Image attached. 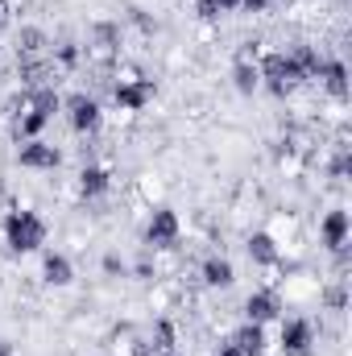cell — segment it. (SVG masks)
<instances>
[{
	"label": "cell",
	"instance_id": "obj_24",
	"mask_svg": "<svg viewBox=\"0 0 352 356\" xmlns=\"http://www.w3.org/2000/svg\"><path fill=\"white\" fill-rule=\"evenodd\" d=\"M166 356H182V353H166Z\"/></svg>",
	"mask_w": 352,
	"mask_h": 356
},
{
	"label": "cell",
	"instance_id": "obj_7",
	"mask_svg": "<svg viewBox=\"0 0 352 356\" xmlns=\"http://www.w3.org/2000/svg\"><path fill=\"white\" fill-rule=\"evenodd\" d=\"M154 95H158V83L145 79V75H129V79H120V83L112 88V99H116L120 112H145V104H150Z\"/></svg>",
	"mask_w": 352,
	"mask_h": 356
},
{
	"label": "cell",
	"instance_id": "obj_16",
	"mask_svg": "<svg viewBox=\"0 0 352 356\" xmlns=\"http://www.w3.org/2000/svg\"><path fill=\"white\" fill-rule=\"evenodd\" d=\"M232 88L241 91V95H253V91L262 88V75H257V63L253 58H237L232 63Z\"/></svg>",
	"mask_w": 352,
	"mask_h": 356
},
{
	"label": "cell",
	"instance_id": "obj_5",
	"mask_svg": "<svg viewBox=\"0 0 352 356\" xmlns=\"http://www.w3.org/2000/svg\"><path fill=\"white\" fill-rule=\"evenodd\" d=\"M178 236H182V220H178L175 207H154L150 220H145V245L150 249H175Z\"/></svg>",
	"mask_w": 352,
	"mask_h": 356
},
{
	"label": "cell",
	"instance_id": "obj_19",
	"mask_svg": "<svg viewBox=\"0 0 352 356\" xmlns=\"http://www.w3.org/2000/svg\"><path fill=\"white\" fill-rule=\"evenodd\" d=\"M195 13H199V21H216V17H220L216 0H195Z\"/></svg>",
	"mask_w": 352,
	"mask_h": 356
},
{
	"label": "cell",
	"instance_id": "obj_14",
	"mask_svg": "<svg viewBox=\"0 0 352 356\" xmlns=\"http://www.w3.org/2000/svg\"><path fill=\"white\" fill-rule=\"evenodd\" d=\"M42 282L46 286H71L75 282V266H71V257L67 253H42Z\"/></svg>",
	"mask_w": 352,
	"mask_h": 356
},
{
	"label": "cell",
	"instance_id": "obj_8",
	"mask_svg": "<svg viewBox=\"0 0 352 356\" xmlns=\"http://www.w3.org/2000/svg\"><path fill=\"white\" fill-rule=\"evenodd\" d=\"M17 162H21V170H38V175H54L58 166H63V154L50 145V141H42V137H33V141H21V149H17Z\"/></svg>",
	"mask_w": 352,
	"mask_h": 356
},
{
	"label": "cell",
	"instance_id": "obj_2",
	"mask_svg": "<svg viewBox=\"0 0 352 356\" xmlns=\"http://www.w3.org/2000/svg\"><path fill=\"white\" fill-rule=\"evenodd\" d=\"M257 75H262V88L273 91V95H290L307 83V71H303L294 50H269L257 63Z\"/></svg>",
	"mask_w": 352,
	"mask_h": 356
},
{
	"label": "cell",
	"instance_id": "obj_12",
	"mask_svg": "<svg viewBox=\"0 0 352 356\" xmlns=\"http://www.w3.org/2000/svg\"><path fill=\"white\" fill-rule=\"evenodd\" d=\"M245 253H249V261H253V266H262V269H273L278 261H282V249H278L273 232H249Z\"/></svg>",
	"mask_w": 352,
	"mask_h": 356
},
{
	"label": "cell",
	"instance_id": "obj_22",
	"mask_svg": "<svg viewBox=\"0 0 352 356\" xmlns=\"http://www.w3.org/2000/svg\"><path fill=\"white\" fill-rule=\"evenodd\" d=\"M216 356H249V353H245V348H237V344L228 340V344H224V348H220V353H216Z\"/></svg>",
	"mask_w": 352,
	"mask_h": 356
},
{
	"label": "cell",
	"instance_id": "obj_9",
	"mask_svg": "<svg viewBox=\"0 0 352 356\" xmlns=\"http://www.w3.org/2000/svg\"><path fill=\"white\" fill-rule=\"evenodd\" d=\"M273 319H282V294L278 290H253L249 298H245V323H273Z\"/></svg>",
	"mask_w": 352,
	"mask_h": 356
},
{
	"label": "cell",
	"instance_id": "obj_18",
	"mask_svg": "<svg viewBox=\"0 0 352 356\" xmlns=\"http://www.w3.org/2000/svg\"><path fill=\"white\" fill-rule=\"evenodd\" d=\"M154 348H158L162 356H166V353H175V323H166V319L158 323V344H154Z\"/></svg>",
	"mask_w": 352,
	"mask_h": 356
},
{
	"label": "cell",
	"instance_id": "obj_20",
	"mask_svg": "<svg viewBox=\"0 0 352 356\" xmlns=\"http://www.w3.org/2000/svg\"><path fill=\"white\" fill-rule=\"evenodd\" d=\"M241 8H245V13H265L269 0H241Z\"/></svg>",
	"mask_w": 352,
	"mask_h": 356
},
{
	"label": "cell",
	"instance_id": "obj_1",
	"mask_svg": "<svg viewBox=\"0 0 352 356\" xmlns=\"http://www.w3.org/2000/svg\"><path fill=\"white\" fill-rule=\"evenodd\" d=\"M0 232H4V249L13 253V257H29V253H42V245H46V220L38 216V211H8L4 216V224H0Z\"/></svg>",
	"mask_w": 352,
	"mask_h": 356
},
{
	"label": "cell",
	"instance_id": "obj_11",
	"mask_svg": "<svg viewBox=\"0 0 352 356\" xmlns=\"http://www.w3.org/2000/svg\"><path fill=\"white\" fill-rule=\"evenodd\" d=\"M199 277H203V286H207V290H228V286L237 282V266H232L228 257L211 253V257H203V266H199Z\"/></svg>",
	"mask_w": 352,
	"mask_h": 356
},
{
	"label": "cell",
	"instance_id": "obj_23",
	"mask_svg": "<svg viewBox=\"0 0 352 356\" xmlns=\"http://www.w3.org/2000/svg\"><path fill=\"white\" fill-rule=\"evenodd\" d=\"M4 21H8V4L0 0V25H4Z\"/></svg>",
	"mask_w": 352,
	"mask_h": 356
},
{
	"label": "cell",
	"instance_id": "obj_10",
	"mask_svg": "<svg viewBox=\"0 0 352 356\" xmlns=\"http://www.w3.org/2000/svg\"><path fill=\"white\" fill-rule=\"evenodd\" d=\"M349 232H352V224H349V211H344V207H332V211L319 220V241H323L328 253H344Z\"/></svg>",
	"mask_w": 352,
	"mask_h": 356
},
{
	"label": "cell",
	"instance_id": "obj_4",
	"mask_svg": "<svg viewBox=\"0 0 352 356\" xmlns=\"http://www.w3.org/2000/svg\"><path fill=\"white\" fill-rule=\"evenodd\" d=\"M278 348H282V356H311V348H315V323H311L307 315L282 319V327H278Z\"/></svg>",
	"mask_w": 352,
	"mask_h": 356
},
{
	"label": "cell",
	"instance_id": "obj_6",
	"mask_svg": "<svg viewBox=\"0 0 352 356\" xmlns=\"http://www.w3.org/2000/svg\"><path fill=\"white\" fill-rule=\"evenodd\" d=\"M63 108H67V120H71V129H75L79 137L99 133V124H104V108H99V99H95V95H88V91H75Z\"/></svg>",
	"mask_w": 352,
	"mask_h": 356
},
{
	"label": "cell",
	"instance_id": "obj_3",
	"mask_svg": "<svg viewBox=\"0 0 352 356\" xmlns=\"http://www.w3.org/2000/svg\"><path fill=\"white\" fill-rule=\"evenodd\" d=\"M58 108H63V99H58L54 91H38V95H29V99L21 104V116H17V137H21V141L42 137V129L54 120Z\"/></svg>",
	"mask_w": 352,
	"mask_h": 356
},
{
	"label": "cell",
	"instance_id": "obj_13",
	"mask_svg": "<svg viewBox=\"0 0 352 356\" xmlns=\"http://www.w3.org/2000/svg\"><path fill=\"white\" fill-rule=\"evenodd\" d=\"M315 83L328 91V95L344 99V95H349V67H344L340 58H323V63H319V75H315Z\"/></svg>",
	"mask_w": 352,
	"mask_h": 356
},
{
	"label": "cell",
	"instance_id": "obj_17",
	"mask_svg": "<svg viewBox=\"0 0 352 356\" xmlns=\"http://www.w3.org/2000/svg\"><path fill=\"white\" fill-rule=\"evenodd\" d=\"M232 344L245 348L249 356H265V327L262 323H245L241 332H232Z\"/></svg>",
	"mask_w": 352,
	"mask_h": 356
},
{
	"label": "cell",
	"instance_id": "obj_21",
	"mask_svg": "<svg viewBox=\"0 0 352 356\" xmlns=\"http://www.w3.org/2000/svg\"><path fill=\"white\" fill-rule=\"evenodd\" d=\"M220 13H241V0H216Z\"/></svg>",
	"mask_w": 352,
	"mask_h": 356
},
{
	"label": "cell",
	"instance_id": "obj_15",
	"mask_svg": "<svg viewBox=\"0 0 352 356\" xmlns=\"http://www.w3.org/2000/svg\"><path fill=\"white\" fill-rule=\"evenodd\" d=\"M112 191V170L108 166H83L79 170V195L83 199H104Z\"/></svg>",
	"mask_w": 352,
	"mask_h": 356
}]
</instances>
